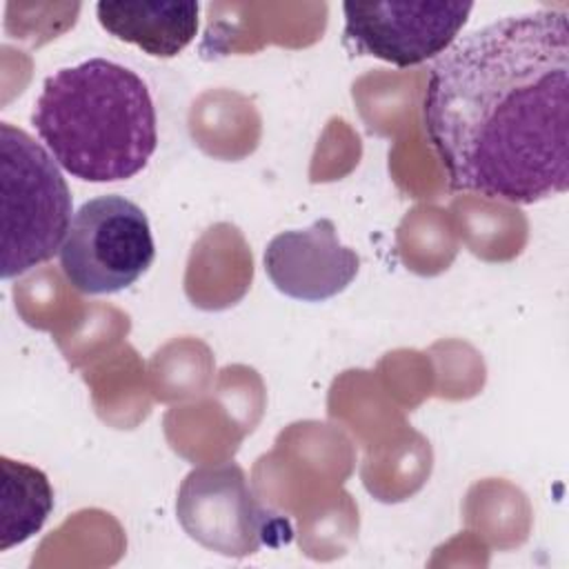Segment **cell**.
Instances as JSON below:
<instances>
[{
	"label": "cell",
	"mask_w": 569,
	"mask_h": 569,
	"mask_svg": "<svg viewBox=\"0 0 569 569\" xmlns=\"http://www.w3.org/2000/svg\"><path fill=\"white\" fill-rule=\"evenodd\" d=\"M176 516L198 545L233 558L256 553L280 533V520L258 502L236 462L191 469L178 489Z\"/></svg>",
	"instance_id": "5"
},
{
	"label": "cell",
	"mask_w": 569,
	"mask_h": 569,
	"mask_svg": "<svg viewBox=\"0 0 569 569\" xmlns=\"http://www.w3.org/2000/svg\"><path fill=\"white\" fill-rule=\"evenodd\" d=\"M422 127L453 191L533 204L569 187V22L498 18L431 67Z\"/></svg>",
	"instance_id": "1"
},
{
	"label": "cell",
	"mask_w": 569,
	"mask_h": 569,
	"mask_svg": "<svg viewBox=\"0 0 569 569\" xmlns=\"http://www.w3.org/2000/svg\"><path fill=\"white\" fill-rule=\"evenodd\" d=\"M2 462V500H0V551L29 540L42 529L53 509V489L44 471L11 460Z\"/></svg>",
	"instance_id": "9"
},
{
	"label": "cell",
	"mask_w": 569,
	"mask_h": 569,
	"mask_svg": "<svg viewBox=\"0 0 569 569\" xmlns=\"http://www.w3.org/2000/svg\"><path fill=\"white\" fill-rule=\"evenodd\" d=\"M471 9L473 2L462 0L345 2L342 40L356 56L416 67L456 42Z\"/></svg>",
	"instance_id": "6"
},
{
	"label": "cell",
	"mask_w": 569,
	"mask_h": 569,
	"mask_svg": "<svg viewBox=\"0 0 569 569\" xmlns=\"http://www.w3.org/2000/svg\"><path fill=\"white\" fill-rule=\"evenodd\" d=\"M58 256L73 289L89 296L122 291L153 262L149 218L124 196L87 200L73 213Z\"/></svg>",
	"instance_id": "4"
},
{
	"label": "cell",
	"mask_w": 569,
	"mask_h": 569,
	"mask_svg": "<svg viewBox=\"0 0 569 569\" xmlns=\"http://www.w3.org/2000/svg\"><path fill=\"white\" fill-rule=\"evenodd\" d=\"M200 4L193 0H102L96 4L100 27L113 38L136 44L151 58L178 56L198 33Z\"/></svg>",
	"instance_id": "8"
},
{
	"label": "cell",
	"mask_w": 569,
	"mask_h": 569,
	"mask_svg": "<svg viewBox=\"0 0 569 569\" xmlns=\"http://www.w3.org/2000/svg\"><path fill=\"white\" fill-rule=\"evenodd\" d=\"M0 276L9 280L60 253L73 218L60 164L11 122H0Z\"/></svg>",
	"instance_id": "3"
},
{
	"label": "cell",
	"mask_w": 569,
	"mask_h": 569,
	"mask_svg": "<svg viewBox=\"0 0 569 569\" xmlns=\"http://www.w3.org/2000/svg\"><path fill=\"white\" fill-rule=\"evenodd\" d=\"M31 124L60 169L84 182L129 180L158 147V118L144 80L107 58L51 73Z\"/></svg>",
	"instance_id": "2"
},
{
	"label": "cell",
	"mask_w": 569,
	"mask_h": 569,
	"mask_svg": "<svg viewBox=\"0 0 569 569\" xmlns=\"http://www.w3.org/2000/svg\"><path fill=\"white\" fill-rule=\"evenodd\" d=\"M262 260L271 284L302 302L338 296L360 269L358 253L338 240V229L329 218L307 229L280 231L269 240Z\"/></svg>",
	"instance_id": "7"
}]
</instances>
